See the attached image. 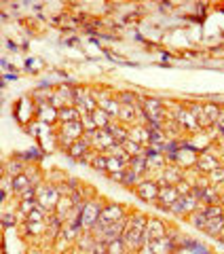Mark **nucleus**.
<instances>
[{
    "mask_svg": "<svg viewBox=\"0 0 224 254\" xmlns=\"http://www.w3.org/2000/svg\"><path fill=\"white\" fill-rule=\"evenodd\" d=\"M36 199H38V208L45 212H55L57 203L61 199V193L57 187H36Z\"/></svg>",
    "mask_w": 224,
    "mask_h": 254,
    "instance_id": "f257e3e1",
    "label": "nucleus"
},
{
    "mask_svg": "<svg viewBox=\"0 0 224 254\" xmlns=\"http://www.w3.org/2000/svg\"><path fill=\"white\" fill-rule=\"evenodd\" d=\"M102 208H104V205L100 201H95V199H87L85 201V208H83V214H81L83 231H93V227L98 225V220H100Z\"/></svg>",
    "mask_w": 224,
    "mask_h": 254,
    "instance_id": "f03ea898",
    "label": "nucleus"
},
{
    "mask_svg": "<svg viewBox=\"0 0 224 254\" xmlns=\"http://www.w3.org/2000/svg\"><path fill=\"white\" fill-rule=\"evenodd\" d=\"M142 110H144V117H146V121L150 123V127H159L161 129L163 123V104L159 102L157 98H146L142 100Z\"/></svg>",
    "mask_w": 224,
    "mask_h": 254,
    "instance_id": "7ed1b4c3",
    "label": "nucleus"
},
{
    "mask_svg": "<svg viewBox=\"0 0 224 254\" xmlns=\"http://www.w3.org/2000/svg\"><path fill=\"white\" fill-rule=\"evenodd\" d=\"M159 190H161V187H159V182H155V180H142L140 185L135 187V193H138V197L144 201H159Z\"/></svg>",
    "mask_w": 224,
    "mask_h": 254,
    "instance_id": "20e7f679",
    "label": "nucleus"
},
{
    "mask_svg": "<svg viewBox=\"0 0 224 254\" xmlns=\"http://www.w3.org/2000/svg\"><path fill=\"white\" fill-rule=\"evenodd\" d=\"M197 208H199V201L193 195H186V197H178V201L171 203L169 212L178 214V216H184V214H193Z\"/></svg>",
    "mask_w": 224,
    "mask_h": 254,
    "instance_id": "39448f33",
    "label": "nucleus"
},
{
    "mask_svg": "<svg viewBox=\"0 0 224 254\" xmlns=\"http://www.w3.org/2000/svg\"><path fill=\"white\" fill-rule=\"evenodd\" d=\"M167 235V229L165 225L159 218H148L146 222V231H144V237H146V242H155V240H161V237Z\"/></svg>",
    "mask_w": 224,
    "mask_h": 254,
    "instance_id": "423d86ee",
    "label": "nucleus"
},
{
    "mask_svg": "<svg viewBox=\"0 0 224 254\" xmlns=\"http://www.w3.org/2000/svg\"><path fill=\"white\" fill-rule=\"evenodd\" d=\"M175 121H178V125L182 127V129H188V131H197L201 129L197 123V119L193 117V113H190L188 108H180L178 113H175Z\"/></svg>",
    "mask_w": 224,
    "mask_h": 254,
    "instance_id": "0eeeda50",
    "label": "nucleus"
},
{
    "mask_svg": "<svg viewBox=\"0 0 224 254\" xmlns=\"http://www.w3.org/2000/svg\"><path fill=\"white\" fill-rule=\"evenodd\" d=\"M178 197H180V193H178V189L175 187H171V185L161 187V190H159V205L165 208V210H169L171 203L178 201Z\"/></svg>",
    "mask_w": 224,
    "mask_h": 254,
    "instance_id": "6e6552de",
    "label": "nucleus"
},
{
    "mask_svg": "<svg viewBox=\"0 0 224 254\" xmlns=\"http://www.w3.org/2000/svg\"><path fill=\"white\" fill-rule=\"evenodd\" d=\"M61 136H66L70 140H81L85 136V129H83V123L81 121H74V123H61Z\"/></svg>",
    "mask_w": 224,
    "mask_h": 254,
    "instance_id": "1a4fd4ad",
    "label": "nucleus"
},
{
    "mask_svg": "<svg viewBox=\"0 0 224 254\" xmlns=\"http://www.w3.org/2000/svg\"><path fill=\"white\" fill-rule=\"evenodd\" d=\"M197 168H199V172H205V174H212L216 168H218V159H216L214 155H210V153H201L197 157Z\"/></svg>",
    "mask_w": 224,
    "mask_h": 254,
    "instance_id": "9d476101",
    "label": "nucleus"
},
{
    "mask_svg": "<svg viewBox=\"0 0 224 254\" xmlns=\"http://www.w3.org/2000/svg\"><path fill=\"white\" fill-rule=\"evenodd\" d=\"M89 146H91V142L87 138H81V140H76L74 144L68 148V155L72 159H76V161H81V159H85V155L89 153Z\"/></svg>",
    "mask_w": 224,
    "mask_h": 254,
    "instance_id": "9b49d317",
    "label": "nucleus"
},
{
    "mask_svg": "<svg viewBox=\"0 0 224 254\" xmlns=\"http://www.w3.org/2000/svg\"><path fill=\"white\" fill-rule=\"evenodd\" d=\"M53 95H55V89H53V87H49V85H43V87H38V89L32 91V98H34V102L38 106L51 104Z\"/></svg>",
    "mask_w": 224,
    "mask_h": 254,
    "instance_id": "f8f14e48",
    "label": "nucleus"
},
{
    "mask_svg": "<svg viewBox=\"0 0 224 254\" xmlns=\"http://www.w3.org/2000/svg\"><path fill=\"white\" fill-rule=\"evenodd\" d=\"M129 140L138 142L142 146H148L150 144V129L144 125H135L133 129H129Z\"/></svg>",
    "mask_w": 224,
    "mask_h": 254,
    "instance_id": "ddd939ff",
    "label": "nucleus"
},
{
    "mask_svg": "<svg viewBox=\"0 0 224 254\" xmlns=\"http://www.w3.org/2000/svg\"><path fill=\"white\" fill-rule=\"evenodd\" d=\"M81 119H83V113L76 106H66L57 110V121L61 123H74V121H81Z\"/></svg>",
    "mask_w": 224,
    "mask_h": 254,
    "instance_id": "4468645a",
    "label": "nucleus"
},
{
    "mask_svg": "<svg viewBox=\"0 0 224 254\" xmlns=\"http://www.w3.org/2000/svg\"><path fill=\"white\" fill-rule=\"evenodd\" d=\"M108 153H110V157H116L118 161H121V163L125 165V168H129V163H131V155L123 148V144H116V142H114V144H112V146L108 148Z\"/></svg>",
    "mask_w": 224,
    "mask_h": 254,
    "instance_id": "2eb2a0df",
    "label": "nucleus"
},
{
    "mask_svg": "<svg viewBox=\"0 0 224 254\" xmlns=\"http://www.w3.org/2000/svg\"><path fill=\"white\" fill-rule=\"evenodd\" d=\"M150 248L155 254H169V250L173 248V240L171 237H161V240L150 242Z\"/></svg>",
    "mask_w": 224,
    "mask_h": 254,
    "instance_id": "dca6fc26",
    "label": "nucleus"
},
{
    "mask_svg": "<svg viewBox=\"0 0 224 254\" xmlns=\"http://www.w3.org/2000/svg\"><path fill=\"white\" fill-rule=\"evenodd\" d=\"M38 119H41L43 123H53V121H57V108H53L51 104L38 106Z\"/></svg>",
    "mask_w": 224,
    "mask_h": 254,
    "instance_id": "f3484780",
    "label": "nucleus"
},
{
    "mask_svg": "<svg viewBox=\"0 0 224 254\" xmlns=\"http://www.w3.org/2000/svg\"><path fill=\"white\" fill-rule=\"evenodd\" d=\"M203 231H205L207 235H212V237H218V235L224 231V216H220V218H210Z\"/></svg>",
    "mask_w": 224,
    "mask_h": 254,
    "instance_id": "a211bd4d",
    "label": "nucleus"
},
{
    "mask_svg": "<svg viewBox=\"0 0 224 254\" xmlns=\"http://www.w3.org/2000/svg\"><path fill=\"white\" fill-rule=\"evenodd\" d=\"M4 170H6V176H11V178H17L21 174H26V168H23L21 159H17V157L11 159V161H6Z\"/></svg>",
    "mask_w": 224,
    "mask_h": 254,
    "instance_id": "6ab92c4d",
    "label": "nucleus"
},
{
    "mask_svg": "<svg viewBox=\"0 0 224 254\" xmlns=\"http://www.w3.org/2000/svg\"><path fill=\"white\" fill-rule=\"evenodd\" d=\"M188 110L193 113V117L197 119V123H199V127H212V123H210V119L205 117V110H203V104H190L188 106Z\"/></svg>",
    "mask_w": 224,
    "mask_h": 254,
    "instance_id": "aec40b11",
    "label": "nucleus"
},
{
    "mask_svg": "<svg viewBox=\"0 0 224 254\" xmlns=\"http://www.w3.org/2000/svg\"><path fill=\"white\" fill-rule=\"evenodd\" d=\"M161 178L167 182V185L175 187L180 180H184V174L180 172V168H175V165H173V168H167V170L163 172V176H161Z\"/></svg>",
    "mask_w": 224,
    "mask_h": 254,
    "instance_id": "412c9836",
    "label": "nucleus"
},
{
    "mask_svg": "<svg viewBox=\"0 0 224 254\" xmlns=\"http://www.w3.org/2000/svg\"><path fill=\"white\" fill-rule=\"evenodd\" d=\"M89 163H91V168H93V170H98V172H108V155L91 153Z\"/></svg>",
    "mask_w": 224,
    "mask_h": 254,
    "instance_id": "4be33fe9",
    "label": "nucleus"
},
{
    "mask_svg": "<svg viewBox=\"0 0 224 254\" xmlns=\"http://www.w3.org/2000/svg\"><path fill=\"white\" fill-rule=\"evenodd\" d=\"M30 187H34V185H32V178L28 176V174H21V176L13 178V190H15L17 195H21L23 190H28Z\"/></svg>",
    "mask_w": 224,
    "mask_h": 254,
    "instance_id": "5701e85b",
    "label": "nucleus"
},
{
    "mask_svg": "<svg viewBox=\"0 0 224 254\" xmlns=\"http://www.w3.org/2000/svg\"><path fill=\"white\" fill-rule=\"evenodd\" d=\"M93 115V121H95V125H98V129H106V127L112 123V117L106 113L104 108H98L95 113H91Z\"/></svg>",
    "mask_w": 224,
    "mask_h": 254,
    "instance_id": "b1692460",
    "label": "nucleus"
},
{
    "mask_svg": "<svg viewBox=\"0 0 224 254\" xmlns=\"http://www.w3.org/2000/svg\"><path fill=\"white\" fill-rule=\"evenodd\" d=\"M140 108H135V106H127V104H121V113H118V119L125 123H133L135 121V115H140Z\"/></svg>",
    "mask_w": 224,
    "mask_h": 254,
    "instance_id": "393cba45",
    "label": "nucleus"
},
{
    "mask_svg": "<svg viewBox=\"0 0 224 254\" xmlns=\"http://www.w3.org/2000/svg\"><path fill=\"white\" fill-rule=\"evenodd\" d=\"M100 108H104L106 113L112 117V119H118V113H121V102L118 100H114V98H108V100H104L102 104H100Z\"/></svg>",
    "mask_w": 224,
    "mask_h": 254,
    "instance_id": "a878e982",
    "label": "nucleus"
},
{
    "mask_svg": "<svg viewBox=\"0 0 224 254\" xmlns=\"http://www.w3.org/2000/svg\"><path fill=\"white\" fill-rule=\"evenodd\" d=\"M118 102H121V104H127V106H135V108L142 106V102L138 100V95L133 91H121L118 93Z\"/></svg>",
    "mask_w": 224,
    "mask_h": 254,
    "instance_id": "bb28decb",
    "label": "nucleus"
},
{
    "mask_svg": "<svg viewBox=\"0 0 224 254\" xmlns=\"http://www.w3.org/2000/svg\"><path fill=\"white\" fill-rule=\"evenodd\" d=\"M188 216H190V222H193L197 229H201V231L205 229L207 220H210V218H207V214H205V210H195L193 214H188Z\"/></svg>",
    "mask_w": 224,
    "mask_h": 254,
    "instance_id": "cd10ccee",
    "label": "nucleus"
},
{
    "mask_svg": "<svg viewBox=\"0 0 224 254\" xmlns=\"http://www.w3.org/2000/svg\"><path fill=\"white\" fill-rule=\"evenodd\" d=\"M129 170H133V172H138V174H144V172H148V163H146V157H144V155H138V157H131Z\"/></svg>",
    "mask_w": 224,
    "mask_h": 254,
    "instance_id": "c85d7f7f",
    "label": "nucleus"
},
{
    "mask_svg": "<svg viewBox=\"0 0 224 254\" xmlns=\"http://www.w3.org/2000/svg\"><path fill=\"white\" fill-rule=\"evenodd\" d=\"M203 110H205V117L210 119V123L216 125V121H218V117H220V106L218 104H203Z\"/></svg>",
    "mask_w": 224,
    "mask_h": 254,
    "instance_id": "c756f323",
    "label": "nucleus"
},
{
    "mask_svg": "<svg viewBox=\"0 0 224 254\" xmlns=\"http://www.w3.org/2000/svg\"><path fill=\"white\" fill-rule=\"evenodd\" d=\"M123 148L129 153L131 157H138V155H144V150H146V146H142V144H138V142H133V140H127V142H123Z\"/></svg>",
    "mask_w": 224,
    "mask_h": 254,
    "instance_id": "7c9ffc66",
    "label": "nucleus"
},
{
    "mask_svg": "<svg viewBox=\"0 0 224 254\" xmlns=\"http://www.w3.org/2000/svg\"><path fill=\"white\" fill-rule=\"evenodd\" d=\"M26 222H30V225H43V222H45V210L36 208L34 212L26 216Z\"/></svg>",
    "mask_w": 224,
    "mask_h": 254,
    "instance_id": "2f4dec72",
    "label": "nucleus"
},
{
    "mask_svg": "<svg viewBox=\"0 0 224 254\" xmlns=\"http://www.w3.org/2000/svg\"><path fill=\"white\" fill-rule=\"evenodd\" d=\"M123 185H127V187H138V185H140V174H138V172H133V170H129V168H127V172H125V180H123Z\"/></svg>",
    "mask_w": 224,
    "mask_h": 254,
    "instance_id": "473e14b6",
    "label": "nucleus"
},
{
    "mask_svg": "<svg viewBox=\"0 0 224 254\" xmlns=\"http://www.w3.org/2000/svg\"><path fill=\"white\" fill-rule=\"evenodd\" d=\"M127 252V246L123 240H114L108 244V254H125Z\"/></svg>",
    "mask_w": 224,
    "mask_h": 254,
    "instance_id": "72a5a7b5",
    "label": "nucleus"
},
{
    "mask_svg": "<svg viewBox=\"0 0 224 254\" xmlns=\"http://www.w3.org/2000/svg\"><path fill=\"white\" fill-rule=\"evenodd\" d=\"M81 123H83L85 133H93L95 129H98V125H95V121H93V115H83Z\"/></svg>",
    "mask_w": 224,
    "mask_h": 254,
    "instance_id": "f704fd0d",
    "label": "nucleus"
},
{
    "mask_svg": "<svg viewBox=\"0 0 224 254\" xmlns=\"http://www.w3.org/2000/svg\"><path fill=\"white\" fill-rule=\"evenodd\" d=\"M36 208H38V199H34V201H19V214H23V216L32 214Z\"/></svg>",
    "mask_w": 224,
    "mask_h": 254,
    "instance_id": "c9c22d12",
    "label": "nucleus"
},
{
    "mask_svg": "<svg viewBox=\"0 0 224 254\" xmlns=\"http://www.w3.org/2000/svg\"><path fill=\"white\" fill-rule=\"evenodd\" d=\"M123 170H127L125 165L118 161L116 157H110L108 155V174H116V172H123Z\"/></svg>",
    "mask_w": 224,
    "mask_h": 254,
    "instance_id": "e433bc0d",
    "label": "nucleus"
},
{
    "mask_svg": "<svg viewBox=\"0 0 224 254\" xmlns=\"http://www.w3.org/2000/svg\"><path fill=\"white\" fill-rule=\"evenodd\" d=\"M205 214H207V218H220V216H224V208L222 205H207Z\"/></svg>",
    "mask_w": 224,
    "mask_h": 254,
    "instance_id": "4c0bfd02",
    "label": "nucleus"
},
{
    "mask_svg": "<svg viewBox=\"0 0 224 254\" xmlns=\"http://www.w3.org/2000/svg\"><path fill=\"white\" fill-rule=\"evenodd\" d=\"M175 189H178L180 197H186V195H190V193H193V185H190L188 180H180L178 185H175Z\"/></svg>",
    "mask_w": 224,
    "mask_h": 254,
    "instance_id": "58836bf2",
    "label": "nucleus"
},
{
    "mask_svg": "<svg viewBox=\"0 0 224 254\" xmlns=\"http://www.w3.org/2000/svg\"><path fill=\"white\" fill-rule=\"evenodd\" d=\"M210 180H212V185H220V182H224V168L222 165H218V168L210 174Z\"/></svg>",
    "mask_w": 224,
    "mask_h": 254,
    "instance_id": "ea45409f",
    "label": "nucleus"
},
{
    "mask_svg": "<svg viewBox=\"0 0 224 254\" xmlns=\"http://www.w3.org/2000/svg\"><path fill=\"white\" fill-rule=\"evenodd\" d=\"M21 201H34L36 199V187H30L28 190H23V193L19 195Z\"/></svg>",
    "mask_w": 224,
    "mask_h": 254,
    "instance_id": "a19ab883",
    "label": "nucleus"
},
{
    "mask_svg": "<svg viewBox=\"0 0 224 254\" xmlns=\"http://www.w3.org/2000/svg\"><path fill=\"white\" fill-rule=\"evenodd\" d=\"M17 159H21V161H23V159H41V150H38V148H32V150H28L26 155L19 153Z\"/></svg>",
    "mask_w": 224,
    "mask_h": 254,
    "instance_id": "79ce46f5",
    "label": "nucleus"
},
{
    "mask_svg": "<svg viewBox=\"0 0 224 254\" xmlns=\"http://www.w3.org/2000/svg\"><path fill=\"white\" fill-rule=\"evenodd\" d=\"M2 222H4V227H13L15 222H17V216H15V214H4Z\"/></svg>",
    "mask_w": 224,
    "mask_h": 254,
    "instance_id": "37998d69",
    "label": "nucleus"
},
{
    "mask_svg": "<svg viewBox=\"0 0 224 254\" xmlns=\"http://www.w3.org/2000/svg\"><path fill=\"white\" fill-rule=\"evenodd\" d=\"M216 127H218L220 133L224 136V108H220V117H218V121H216Z\"/></svg>",
    "mask_w": 224,
    "mask_h": 254,
    "instance_id": "c03bdc74",
    "label": "nucleus"
},
{
    "mask_svg": "<svg viewBox=\"0 0 224 254\" xmlns=\"http://www.w3.org/2000/svg\"><path fill=\"white\" fill-rule=\"evenodd\" d=\"M125 172H127V170L116 172V174H108V176H110V180H114V182H123V180H125Z\"/></svg>",
    "mask_w": 224,
    "mask_h": 254,
    "instance_id": "a18cd8bd",
    "label": "nucleus"
},
{
    "mask_svg": "<svg viewBox=\"0 0 224 254\" xmlns=\"http://www.w3.org/2000/svg\"><path fill=\"white\" fill-rule=\"evenodd\" d=\"M220 205H222V208H224V195H220Z\"/></svg>",
    "mask_w": 224,
    "mask_h": 254,
    "instance_id": "49530a36",
    "label": "nucleus"
},
{
    "mask_svg": "<svg viewBox=\"0 0 224 254\" xmlns=\"http://www.w3.org/2000/svg\"><path fill=\"white\" fill-rule=\"evenodd\" d=\"M63 254H74V252H63Z\"/></svg>",
    "mask_w": 224,
    "mask_h": 254,
    "instance_id": "de8ad7c7",
    "label": "nucleus"
}]
</instances>
